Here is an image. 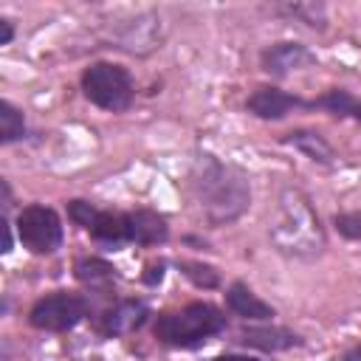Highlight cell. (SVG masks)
<instances>
[{
  "instance_id": "6da1fadb",
  "label": "cell",
  "mask_w": 361,
  "mask_h": 361,
  "mask_svg": "<svg viewBox=\"0 0 361 361\" xmlns=\"http://www.w3.org/2000/svg\"><path fill=\"white\" fill-rule=\"evenodd\" d=\"M189 189H192V197H195L197 209L203 212V217L212 226L234 223L237 217H243V212L251 203L248 175L240 166H234L228 161H220L212 152H200L192 161Z\"/></svg>"
},
{
  "instance_id": "d4e9b609",
  "label": "cell",
  "mask_w": 361,
  "mask_h": 361,
  "mask_svg": "<svg viewBox=\"0 0 361 361\" xmlns=\"http://www.w3.org/2000/svg\"><path fill=\"white\" fill-rule=\"evenodd\" d=\"M341 361H361V341H358V344H353V347L341 355Z\"/></svg>"
},
{
  "instance_id": "277c9868",
  "label": "cell",
  "mask_w": 361,
  "mask_h": 361,
  "mask_svg": "<svg viewBox=\"0 0 361 361\" xmlns=\"http://www.w3.org/2000/svg\"><path fill=\"white\" fill-rule=\"evenodd\" d=\"M82 93L90 104L107 110V113H124L133 104V76L118 62H90L82 71Z\"/></svg>"
},
{
  "instance_id": "cb8c5ba5",
  "label": "cell",
  "mask_w": 361,
  "mask_h": 361,
  "mask_svg": "<svg viewBox=\"0 0 361 361\" xmlns=\"http://www.w3.org/2000/svg\"><path fill=\"white\" fill-rule=\"evenodd\" d=\"M14 39V25H11V20H0V45H8Z\"/></svg>"
},
{
  "instance_id": "2e32d148",
  "label": "cell",
  "mask_w": 361,
  "mask_h": 361,
  "mask_svg": "<svg viewBox=\"0 0 361 361\" xmlns=\"http://www.w3.org/2000/svg\"><path fill=\"white\" fill-rule=\"evenodd\" d=\"M355 104H358V99H355L350 90H344V87H330L324 96H319V99L310 102V107H322V110H327V113L336 116V118L353 116Z\"/></svg>"
},
{
  "instance_id": "8fae6325",
  "label": "cell",
  "mask_w": 361,
  "mask_h": 361,
  "mask_svg": "<svg viewBox=\"0 0 361 361\" xmlns=\"http://www.w3.org/2000/svg\"><path fill=\"white\" fill-rule=\"evenodd\" d=\"M237 341L245 344V347L262 350V353H282V350H290V347H299V344H302V338H299L293 330H288V327H276V324L243 327Z\"/></svg>"
},
{
  "instance_id": "7402d4cb",
  "label": "cell",
  "mask_w": 361,
  "mask_h": 361,
  "mask_svg": "<svg viewBox=\"0 0 361 361\" xmlns=\"http://www.w3.org/2000/svg\"><path fill=\"white\" fill-rule=\"evenodd\" d=\"M164 271H166V262L164 259H158V262H149L147 265V271H144V285H149V288H155V285H161V279H164Z\"/></svg>"
},
{
  "instance_id": "7a4b0ae2",
  "label": "cell",
  "mask_w": 361,
  "mask_h": 361,
  "mask_svg": "<svg viewBox=\"0 0 361 361\" xmlns=\"http://www.w3.org/2000/svg\"><path fill=\"white\" fill-rule=\"evenodd\" d=\"M271 240L279 251L293 257H319L324 251V228L305 192L285 189L279 195L276 220L271 223Z\"/></svg>"
},
{
  "instance_id": "ac0fdd59",
  "label": "cell",
  "mask_w": 361,
  "mask_h": 361,
  "mask_svg": "<svg viewBox=\"0 0 361 361\" xmlns=\"http://www.w3.org/2000/svg\"><path fill=\"white\" fill-rule=\"evenodd\" d=\"M178 271L192 282V285H197V288H217L220 285V274L212 268V265H206V262H197V259H180L178 262Z\"/></svg>"
},
{
  "instance_id": "5b68a950",
  "label": "cell",
  "mask_w": 361,
  "mask_h": 361,
  "mask_svg": "<svg viewBox=\"0 0 361 361\" xmlns=\"http://www.w3.org/2000/svg\"><path fill=\"white\" fill-rule=\"evenodd\" d=\"M17 237L23 243V248H28L37 257H48L56 248H62L65 231H62V220L59 214L45 206V203H28L20 209L17 220Z\"/></svg>"
},
{
  "instance_id": "603a6c76",
  "label": "cell",
  "mask_w": 361,
  "mask_h": 361,
  "mask_svg": "<svg viewBox=\"0 0 361 361\" xmlns=\"http://www.w3.org/2000/svg\"><path fill=\"white\" fill-rule=\"evenodd\" d=\"M0 228H3V254H8L11 251V245H14V237H11V220H8V214L3 212V220H0Z\"/></svg>"
},
{
  "instance_id": "52a82bcc",
  "label": "cell",
  "mask_w": 361,
  "mask_h": 361,
  "mask_svg": "<svg viewBox=\"0 0 361 361\" xmlns=\"http://www.w3.org/2000/svg\"><path fill=\"white\" fill-rule=\"evenodd\" d=\"M147 319H149V305L144 299H118L116 305L102 310L96 330L104 338H118V336L138 330Z\"/></svg>"
},
{
  "instance_id": "7c38bea8",
  "label": "cell",
  "mask_w": 361,
  "mask_h": 361,
  "mask_svg": "<svg viewBox=\"0 0 361 361\" xmlns=\"http://www.w3.org/2000/svg\"><path fill=\"white\" fill-rule=\"evenodd\" d=\"M127 223H130V243L135 245H164L169 240L166 217L152 209L127 212Z\"/></svg>"
},
{
  "instance_id": "ba28073f",
  "label": "cell",
  "mask_w": 361,
  "mask_h": 361,
  "mask_svg": "<svg viewBox=\"0 0 361 361\" xmlns=\"http://www.w3.org/2000/svg\"><path fill=\"white\" fill-rule=\"evenodd\" d=\"M296 107H310V102L282 90V87H274V85H262L245 99V110L257 118H265V121H279Z\"/></svg>"
},
{
  "instance_id": "ffe728a7",
  "label": "cell",
  "mask_w": 361,
  "mask_h": 361,
  "mask_svg": "<svg viewBox=\"0 0 361 361\" xmlns=\"http://www.w3.org/2000/svg\"><path fill=\"white\" fill-rule=\"evenodd\" d=\"M333 226L344 240L361 243V212H338L333 217Z\"/></svg>"
},
{
  "instance_id": "3957f363",
  "label": "cell",
  "mask_w": 361,
  "mask_h": 361,
  "mask_svg": "<svg viewBox=\"0 0 361 361\" xmlns=\"http://www.w3.org/2000/svg\"><path fill=\"white\" fill-rule=\"evenodd\" d=\"M228 327L223 310H217L209 302H192L180 310H166L155 316L152 333L161 344L178 347V350H195L206 344L209 338L220 336Z\"/></svg>"
},
{
  "instance_id": "4fadbf2b",
  "label": "cell",
  "mask_w": 361,
  "mask_h": 361,
  "mask_svg": "<svg viewBox=\"0 0 361 361\" xmlns=\"http://www.w3.org/2000/svg\"><path fill=\"white\" fill-rule=\"evenodd\" d=\"M87 234L102 243V245H110L113 251L127 245L130 243V223H127V212H107V209H99L87 226Z\"/></svg>"
},
{
  "instance_id": "9a60e30c",
  "label": "cell",
  "mask_w": 361,
  "mask_h": 361,
  "mask_svg": "<svg viewBox=\"0 0 361 361\" xmlns=\"http://www.w3.org/2000/svg\"><path fill=\"white\" fill-rule=\"evenodd\" d=\"M73 271H76V279L87 290L110 293L113 285H116V268L107 259H102V257H82V259H76Z\"/></svg>"
},
{
  "instance_id": "d6986e66",
  "label": "cell",
  "mask_w": 361,
  "mask_h": 361,
  "mask_svg": "<svg viewBox=\"0 0 361 361\" xmlns=\"http://www.w3.org/2000/svg\"><path fill=\"white\" fill-rule=\"evenodd\" d=\"M279 11H285V14H290V17H296V20H302L307 28H324V6L322 3H288V6H282Z\"/></svg>"
},
{
  "instance_id": "484cf974",
  "label": "cell",
  "mask_w": 361,
  "mask_h": 361,
  "mask_svg": "<svg viewBox=\"0 0 361 361\" xmlns=\"http://www.w3.org/2000/svg\"><path fill=\"white\" fill-rule=\"evenodd\" d=\"M214 361H259V358H254V355H217Z\"/></svg>"
},
{
  "instance_id": "5bb4252c",
  "label": "cell",
  "mask_w": 361,
  "mask_h": 361,
  "mask_svg": "<svg viewBox=\"0 0 361 361\" xmlns=\"http://www.w3.org/2000/svg\"><path fill=\"white\" fill-rule=\"evenodd\" d=\"M282 144H285V147H293L296 152L307 155L310 161H316V164H322V166H333V164H336V149H333V144H330L322 133H316V130H305V127L290 130V133L282 135Z\"/></svg>"
},
{
  "instance_id": "30bf717a",
  "label": "cell",
  "mask_w": 361,
  "mask_h": 361,
  "mask_svg": "<svg viewBox=\"0 0 361 361\" xmlns=\"http://www.w3.org/2000/svg\"><path fill=\"white\" fill-rule=\"evenodd\" d=\"M226 307L234 313V316H240V319H245V322H271L276 313H274V307L268 305V302H262L245 282H231L228 288H226Z\"/></svg>"
},
{
  "instance_id": "44dd1931",
  "label": "cell",
  "mask_w": 361,
  "mask_h": 361,
  "mask_svg": "<svg viewBox=\"0 0 361 361\" xmlns=\"http://www.w3.org/2000/svg\"><path fill=\"white\" fill-rule=\"evenodd\" d=\"M99 209L93 206V203H87V200H68V217L76 223V226H82L85 231H87V226H90V220H93V214H96Z\"/></svg>"
},
{
  "instance_id": "e0dca14e",
  "label": "cell",
  "mask_w": 361,
  "mask_h": 361,
  "mask_svg": "<svg viewBox=\"0 0 361 361\" xmlns=\"http://www.w3.org/2000/svg\"><path fill=\"white\" fill-rule=\"evenodd\" d=\"M25 118L11 102H0V144H14L25 138Z\"/></svg>"
},
{
  "instance_id": "4316f807",
  "label": "cell",
  "mask_w": 361,
  "mask_h": 361,
  "mask_svg": "<svg viewBox=\"0 0 361 361\" xmlns=\"http://www.w3.org/2000/svg\"><path fill=\"white\" fill-rule=\"evenodd\" d=\"M353 118H355V121H358V124H361V102H358V104H355V110H353Z\"/></svg>"
},
{
  "instance_id": "9c48e42d",
  "label": "cell",
  "mask_w": 361,
  "mask_h": 361,
  "mask_svg": "<svg viewBox=\"0 0 361 361\" xmlns=\"http://www.w3.org/2000/svg\"><path fill=\"white\" fill-rule=\"evenodd\" d=\"M262 71H268L271 76H288L293 71H302L307 65L316 62V54L302 45V42H293V39H282V42H274L262 51Z\"/></svg>"
},
{
  "instance_id": "8992f818",
  "label": "cell",
  "mask_w": 361,
  "mask_h": 361,
  "mask_svg": "<svg viewBox=\"0 0 361 361\" xmlns=\"http://www.w3.org/2000/svg\"><path fill=\"white\" fill-rule=\"evenodd\" d=\"M87 316H90V302L82 293H71V290H54L48 296H39L28 310L31 327L45 333L73 330Z\"/></svg>"
}]
</instances>
